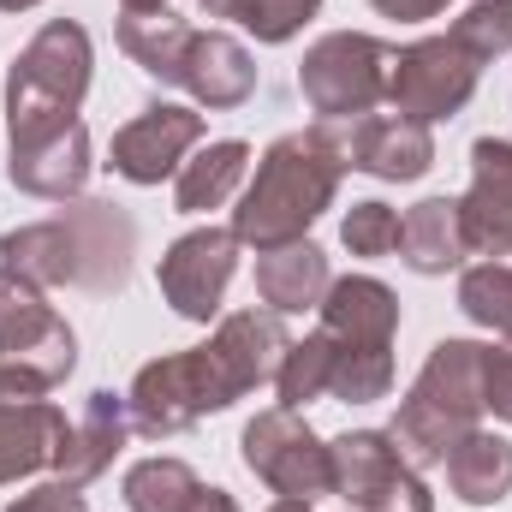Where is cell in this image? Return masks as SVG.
<instances>
[{"label": "cell", "mask_w": 512, "mask_h": 512, "mask_svg": "<svg viewBox=\"0 0 512 512\" xmlns=\"http://www.w3.org/2000/svg\"><path fill=\"white\" fill-rule=\"evenodd\" d=\"M185 512H239V501H233L227 489H203V495H197Z\"/></svg>", "instance_id": "35"}, {"label": "cell", "mask_w": 512, "mask_h": 512, "mask_svg": "<svg viewBox=\"0 0 512 512\" xmlns=\"http://www.w3.org/2000/svg\"><path fill=\"white\" fill-rule=\"evenodd\" d=\"M322 0H203L209 18H233L245 24L256 42H292L310 18H316Z\"/></svg>", "instance_id": "28"}, {"label": "cell", "mask_w": 512, "mask_h": 512, "mask_svg": "<svg viewBox=\"0 0 512 512\" xmlns=\"http://www.w3.org/2000/svg\"><path fill=\"white\" fill-rule=\"evenodd\" d=\"M322 334L334 346V399L370 405L393 387V334H399V298L370 274H346L322 298Z\"/></svg>", "instance_id": "5"}, {"label": "cell", "mask_w": 512, "mask_h": 512, "mask_svg": "<svg viewBox=\"0 0 512 512\" xmlns=\"http://www.w3.org/2000/svg\"><path fill=\"white\" fill-rule=\"evenodd\" d=\"M340 143H346V167L387 179V185H405V179H423L435 167V137L417 120H399V114H364V120H334Z\"/></svg>", "instance_id": "13"}, {"label": "cell", "mask_w": 512, "mask_h": 512, "mask_svg": "<svg viewBox=\"0 0 512 512\" xmlns=\"http://www.w3.org/2000/svg\"><path fill=\"white\" fill-rule=\"evenodd\" d=\"M471 429H483V346L441 340L417 370L411 393L399 399V417L387 435L411 471H429V465H447V453Z\"/></svg>", "instance_id": "4"}, {"label": "cell", "mask_w": 512, "mask_h": 512, "mask_svg": "<svg viewBox=\"0 0 512 512\" xmlns=\"http://www.w3.org/2000/svg\"><path fill=\"white\" fill-rule=\"evenodd\" d=\"M126 12H155V6H167V0H120Z\"/></svg>", "instance_id": "36"}, {"label": "cell", "mask_w": 512, "mask_h": 512, "mask_svg": "<svg viewBox=\"0 0 512 512\" xmlns=\"http://www.w3.org/2000/svg\"><path fill=\"white\" fill-rule=\"evenodd\" d=\"M483 411L512 423V340L507 346H483Z\"/></svg>", "instance_id": "32"}, {"label": "cell", "mask_w": 512, "mask_h": 512, "mask_svg": "<svg viewBox=\"0 0 512 512\" xmlns=\"http://www.w3.org/2000/svg\"><path fill=\"white\" fill-rule=\"evenodd\" d=\"M382 18H399V24H417V18H435L447 12V0H370Z\"/></svg>", "instance_id": "34"}, {"label": "cell", "mask_w": 512, "mask_h": 512, "mask_svg": "<svg viewBox=\"0 0 512 512\" xmlns=\"http://www.w3.org/2000/svg\"><path fill=\"white\" fill-rule=\"evenodd\" d=\"M399 256L417 274H447L459 268L471 245H465V221H459V197H423L405 221H399Z\"/></svg>", "instance_id": "20"}, {"label": "cell", "mask_w": 512, "mask_h": 512, "mask_svg": "<svg viewBox=\"0 0 512 512\" xmlns=\"http://www.w3.org/2000/svg\"><path fill=\"white\" fill-rule=\"evenodd\" d=\"M191 42H197V30H191L185 18H173L167 6H155V12H126V18H120V48H126L155 84H185Z\"/></svg>", "instance_id": "21"}, {"label": "cell", "mask_w": 512, "mask_h": 512, "mask_svg": "<svg viewBox=\"0 0 512 512\" xmlns=\"http://www.w3.org/2000/svg\"><path fill=\"white\" fill-rule=\"evenodd\" d=\"M274 393H280L286 411H304L310 399L334 393V346H328L322 328H316L310 340H292V346H286V358H280V370H274Z\"/></svg>", "instance_id": "26"}, {"label": "cell", "mask_w": 512, "mask_h": 512, "mask_svg": "<svg viewBox=\"0 0 512 512\" xmlns=\"http://www.w3.org/2000/svg\"><path fill=\"white\" fill-rule=\"evenodd\" d=\"M6 512H90V507H84V495H78L72 483H42V489L18 495Z\"/></svg>", "instance_id": "33"}, {"label": "cell", "mask_w": 512, "mask_h": 512, "mask_svg": "<svg viewBox=\"0 0 512 512\" xmlns=\"http://www.w3.org/2000/svg\"><path fill=\"white\" fill-rule=\"evenodd\" d=\"M286 328L274 310H239L227 316L209 346H191V352H173V358H155L137 370L126 405H131V429L149 435V441H167L179 429H191L197 417L209 411H227L233 399H245L251 387L274 382L280 358H286Z\"/></svg>", "instance_id": "1"}, {"label": "cell", "mask_w": 512, "mask_h": 512, "mask_svg": "<svg viewBox=\"0 0 512 512\" xmlns=\"http://www.w3.org/2000/svg\"><path fill=\"white\" fill-rule=\"evenodd\" d=\"M197 137H203V114L197 108L161 102V108L137 114L126 131H114V173L131 179V185H161L167 173L185 167V155L197 149Z\"/></svg>", "instance_id": "12"}, {"label": "cell", "mask_w": 512, "mask_h": 512, "mask_svg": "<svg viewBox=\"0 0 512 512\" xmlns=\"http://www.w3.org/2000/svg\"><path fill=\"white\" fill-rule=\"evenodd\" d=\"M387 66H393V48H382L376 36L334 30L304 54L298 90L322 120H364L387 96Z\"/></svg>", "instance_id": "7"}, {"label": "cell", "mask_w": 512, "mask_h": 512, "mask_svg": "<svg viewBox=\"0 0 512 512\" xmlns=\"http://www.w3.org/2000/svg\"><path fill=\"white\" fill-rule=\"evenodd\" d=\"M30 6H42V0H0V12H30Z\"/></svg>", "instance_id": "37"}, {"label": "cell", "mask_w": 512, "mask_h": 512, "mask_svg": "<svg viewBox=\"0 0 512 512\" xmlns=\"http://www.w3.org/2000/svg\"><path fill=\"white\" fill-rule=\"evenodd\" d=\"M340 239H346L352 256L399 251V209H387V203H352V215L340 221Z\"/></svg>", "instance_id": "31"}, {"label": "cell", "mask_w": 512, "mask_h": 512, "mask_svg": "<svg viewBox=\"0 0 512 512\" xmlns=\"http://www.w3.org/2000/svg\"><path fill=\"white\" fill-rule=\"evenodd\" d=\"M328 459H334V495H346L358 512H435L423 477L399 459L393 435L382 429H352L328 441Z\"/></svg>", "instance_id": "10"}, {"label": "cell", "mask_w": 512, "mask_h": 512, "mask_svg": "<svg viewBox=\"0 0 512 512\" xmlns=\"http://www.w3.org/2000/svg\"><path fill=\"white\" fill-rule=\"evenodd\" d=\"M447 489L471 507H495L512 495V441L507 435H489V429H471L453 453H447Z\"/></svg>", "instance_id": "22"}, {"label": "cell", "mask_w": 512, "mask_h": 512, "mask_svg": "<svg viewBox=\"0 0 512 512\" xmlns=\"http://www.w3.org/2000/svg\"><path fill=\"white\" fill-rule=\"evenodd\" d=\"M239 268V239L233 227H197L185 239H173L161 256V292L185 322H209L227 298V280Z\"/></svg>", "instance_id": "11"}, {"label": "cell", "mask_w": 512, "mask_h": 512, "mask_svg": "<svg viewBox=\"0 0 512 512\" xmlns=\"http://www.w3.org/2000/svg\"><path fill=\"white\" fill-rule=\"evenodd\" d=\"M78 364V334H54L48 346L24 352V358H0V399H42L48 387H60Z\"/></svg>", "instance_id": "27"}, {"label": "cell", "mask_w": 512, "mask_h": 512, "mask_svg": "<svg viewBox=\"0 0 512 512\" xmlns=\"http://www.w3.org/2000/svg\"><path fill=\"white\" fill-rule=\"evenodd\" d=\"M131 221L114 203H78L54 221L12 227L0 239V262L36 286H84V292H114L131 274Z\"/></svg>", "instance_id": "3"}, {"label": "cell", "mask_w": 512, "mask_h": 512, "mask_svg": "<svg viewBox=\"0 0 512 512\" xmlns=\"http://www.w3.org/2000/svg\"><path fill=\"white\" fill-rule=\"evenodd\" d=\"M465 245L483 256H512V143L477 137L471 143V191L459 197Z\"/></svg>", "instance_id": "14"}, {"label": "cell", "mask_w": 512, "mask_h": 512, "mask_svg": "<svg viewBox=\"0 0 512 512\" xmlns=\"http://www.w3.org/2000/svg\"><path fill=\"white\" fill-rule=\"evenodd\" d=\"M459 310L477 322V328H495L512 340V268L507 262H477L465 268L459 280Z\"/></svg>", "instance_id": "29"}, {"label": "cell", "mask_w": 512, "mask_h": 512, "mask_svg": "<svg viewBox=\"0 0 512 512\" xmlns=\"http://www.w3.org/2000/svg\"><path fill=\"white\" fill-rule=\"evenodd\" d=\"M54 334H66V316H54L42 286L0 268V358H24V352L48 346Z\"/></svg>", "instance_id": "24"}, {"label": "cell", "mask_w": 512, "mask_h": 512, "mask_svg": "<svg viewBox=\"0 0 512 512\" xmlns=\"http://www.w3.org/2000/svg\"><path fill=\"white\" fill-rule=\"evenodd\" d=\"M328 256L310 239L280 245V251H256V292L274 316H298V310H322L328 298Z\"/></svg>", "instance_id": "18"}, {"label": "cell", "mask_w": 512, "mask_h": 512, "mask_svg": "<svg viewBox=\"0 0 512 512\" xmlns=\"http://www.w3.org/2000/svg\"><path fill=\"white\" fill-rule=\"evenodd\" d=\"M471 60H501L512 48V0H471L465 6V18H453V30H447Z\"/></svg>", "instance_id": "30"}, {"label": "cell", "mask_w": 512, "mask_h": 512, "mask_svg": "<svg viewBox=\"0 0 512 512\" xmlns=\"http://www.w3.org/2000/svg\"><path fill=\"white\" fill-rule=\"evenodd\" d=\"M84 179H90V131H84V120H66V126L12 143V185L18 191L66 203V197L84 191Z\"/></svg>", "instance_id": "15"}, {"label": "cell", "mask_w": 512, "mask_h": 512, "mask_svg": "<svg viewBox=\"0 0 512 512\" xmlns=\"http://www.w3.org/2000/svg\"><path fill=\"white\" fill-rule=\"evenodd\" d=\"M245 167H251V143H239V137L209 143L203 155H191V161L179 167L173 209H179V215H209V209H221V203L245 185Z\"/></svg>", "instance_id": "23"}, {"label": "cell", "mask_w": 512, "mask_h": 512, "mask_svg": "<svg viewBox=\"0 0 512 512\" xmlns=\"http://www.w3.org/2000/svg\"><path fill=\"white\" fill-rule=\"evenodd\" d=\"M340 173H346V143H340L334 120H316L310 131L280 137L233 209V239L256 245V251L298 245L310 233V221L334 203Z\"/></svg>", "instance_id": "2"}, {"label": "cell", "mask_w": 512, "mask_h": 512, "mask_svg": "<svg viewBox=\"0 0 512 512\" xmlns=\"http://www.w3.org/2000/svg\"><path fill=\"white\" fill-rule=\"evenodd\" d=\"M131 435V405L126 393H114V387H96L90 399H84V411H78V423H72V435H66V453H60V483H72V489H84V483H96L108 465H114V453L126 447Z\"/></svg>", "instance_id": "17"}, {"label": "cell", "mask_w": 512, "mask_h": 512, "mask_svg": "<svg viewBox=\"0 0 512 512\" xmlns=\"http://www.w3.org/2000/svg\"><path fill=\"white\" fill-rule=\"evenodd\" d=\"M268 512H310V501H274Z\"/></svg>", "instance_id": "38"}, {"label": "cell", "mask_w": 512, "mask_h": 512, "mask_svg": "<svg viewBox=\"0 0 512 512\" xmlns=\"http://www.w3.org/2000/svg\"><path fill=\"white\" fill-rule=\"evenodd\" d=\"M477 72H483V60H471L453 36H423V42L393 54L387 102L399 108V120L435 126V120H453L477 96Z\"/></svg>", "instance_id": "8"}, {"label": "cell", "mask_w": 512, "mask_h": 512, "mask_svg": "<svg viewBox=\"0 0 512 512\" xmlns=\"http://www.w3.org/2000/svg\"><path fill=\"white\" fill-rule=\"evenodd\" d=\"M203 495L197 471L185 459H137L126 471V507L131 512H185Z\"/></svg>", "instance_id": "25"}, {"label": "cell", "mask_w": 512, "mask_h": 512, "mask_svg": "<svg viewBox=\"0 0 512 512\" xmlns=\"http://www.w3.org/2000/svg\"><path fill=\"white\" fill-rule=\"evenodd\" d=\"M66 435H72V423L54 399H0V483L60 465Z\"/></svg>", "instance_id": "16"}, {"label": "cell", "mask_w": 512, "mask_h": 512, "mask_svg": "<svg viewBox=\"0 0 512 512\" xmlns=\"http://www.w3.org/2000/svg\"><path fill=\"white\" fill-rule=\"evenodd\" d=\"M245 465L280 501H310L316 507L322 495H334V459H328V447L286 405H274V411H262V417L245 423Z\"/></svg>", "instance_id": "9"}, {"label": "cell", "mask_w": 512, "mask_h": 512, "mask_svg": "<svg viewBox=\"0 0 512 512\" xmlns=\"http://www.w3.org/2000/svg\"><path fill=\"white\" fill-rule=\"evenodd\" d=\"M185 90L203 108H245L256 90V60L245 54V42L221 30H197L191 60H185Z\"/></svg>", "instance_id": "19"}, {"label": "cell", "mask_w": 512, "mask_h": 512, "mask_svg": "<svg viewBox=\"0 0 512 512\" xmlns=\"http://www.w3.org/2000/svg\"><path fill=\"white\" fill-rule=\"evenodd\" d=\"M84 90H90V36H84V24H72V18L42 24L6 72V131H12V143L78 120Z\"/></svg>", "instance_id": "6"}]
</instances>
